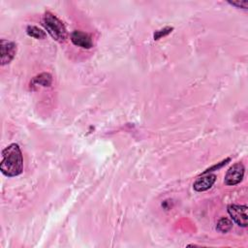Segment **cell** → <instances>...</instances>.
Listing matches in <instances>:
<instances>
[{
    "label": "cell",
    "instance_id": "obj_1",
    "mask_svg": "<svg viewBox=\"0 0 248 248\" xmlns=\"http://www.w3.org/2000/svg\"><path fill=\"white\" fill-rule=\"evenodd\" d=\"M23 170V159L21 150L16 143H12L2 150V160L0 163L1 172L14 177L19 175Z\"/></svg>",
    "mask_w": 248,
    "mask_h": 248
},
{
    "label": "cell",
    "instance_id": "obj_2",
    "mask_svg": "<svg viewBox=\"0 0 248 248\" xmlns=\"http://www.w3.org/2000/svg\"><path fill=\"white\" fill-rule=\"evenodd\" d=\"M42 25L45 27V29L51 36L52 39L59 43L65 42L67 38L66 28L63 22L59 18H57L53 14L49 12L45 13L42 19Z\"/></svg>",
    "mask_w": 248,
    "mask_h": 248
},
{
    "label": "cell",
    "instance_id": "obj_3",
    "mask_svg": "<svg viewBox=\"0 0 248 248\" xmlns=\"http://www.w3.org/2000/svg\"><path fill=\"white\" fill-rule=\"evenodd\" d=\"M244 166L242 163L238 162L235 163L234 165H232L227 171L225 178H224V182L225 184L229 185V186H233L238 184L244 176Z\"/></svg>",
    "mask_w": 248,
    "mask_h": 248
},
{
    "label": "cell",
    "instance_id": "obj_4",
    "mask_svg": "<svg viewBox=\"0 0 248 248\" xmlns=\"http://www.w3.org/2000/svg\"><path fill=\"white\" fill-rule=\"evenodd\" d=\"M0 62L1 66L9 64L16 53V45L9 40L1 39L0 41Z\"/></svg>",
    "mask_w": 248,
    "mask_h": 248
},
{
    "label": "cell",
    "instance_id": "obj_5",
    "mask_svg": "<svg viewBox=\"0 0 248 248\" xmlns=\"http://www.w3.org/2000/svg\"><path fill=\"white\" fill-rule=\"evenodd\" d=\"M228 212L232 220L240 227H247V206L239 204H230Z\"/></svg>",
    "mask_w": 248,
    "mask_h": 248
},
{
    "label": "cell",
    "instance_id": "obj_6",
    "mask_svg": "<svg viewBox=\"0 0 248 248\" xmlns=\"http://www.w3.org/2000/svg\"><path fill=\"white\" fill-rule=\"evenodd\" d=\"M72 43L79 47L89 49L93 46V41L90 35L79 30H76L71 34Z\"/></svg>",
    "mask_w": 248,
    "mask_h": 248
},
{
    "label": "cell",
    "instance_id": "obj_7",
    "mask_svg": "<svg viewBox=\"0 0 248 248\" xmlns=\"http://www.w3.org/2000/svg\"><path fill=\"white\" fill-rule=\"evenodd\" d=\"M216 180V175L213 173H202L194 182L193 188L197 192H203L212 187Z\"/></svg>",
    "mask_w": 248,
    "mask_h": 248
},
{
    "label": "cell",
    "instance_id": "obj_8",
    "mask_svg": "<svg viewBox=\"0 0 248 248\" xmlns=\"http://www.w3.org/2000/svg\"><path fill=\"white\" fill-rule=\"evenodd\" d=\"M51 82H52L51 75L48 73H42L32 79L31 86H34L35 84L36 85L39 84V85H42L45 87H48V86H50Z\"/></svg>",
    "mask_w": 248,
    "mask_h": 248
},
{
    "label": "cell",
    "instance_id": "obj_9",
    "mask_svg": "<svg viewBox=\"0 0 248 248\" xmlns=\"http://www.w3.org/2000/svg\"><path fill=\"white\" fill-rule=\"evenodd\" d=\"M26 33L28 36L32 37V38H35V39H45L46 37V34L45 31H43L42 29H40L39 27L37 26H34V25H28L27 28H26Z\"/></svg>",
    "mask_w": 248,
    "mask_h": 248
},
{
    "label": "cell",
    "instance_id": "obj_10",
    "mask_svg": "<svg viewBox=\"0 0 248 248\" xmlns=\"http://www.w3.org/2000/svg\"><path fill=\"white\" fill-rule=\"evenodd\" d=\"M232 228V222L226 218V217H223L221 218L218 222H217V225H216V230L222 233H226L228 232L229 231H231V229Z\"/></svg>",
    "mask_w": 248,
    "mask_h": 248
},
{
    "label": "cell",
    "instance_id": "obj_11",
    "mask_svg": "<svg viewBox=\"0 0 248 248\" xmlns=\"http://www.w3.org/2000/svg\"><path fill=\"white\" fill-rule=\"evenodd\" d=\"M172 30H173V28H172V27H170V26L165 27V28H163V29H161V30L155 31V32H154V34H153V38H154V40H156V41H157V40L161 39L162 37H165V36L169 35Z\"/></svg>",
    "mask_w": 248,
    "mask_h": 248
},
{
    "label": "cell",
    "instance_id": "obj_12",
    "mask_svg": "<svg viewBox=\"0 0 248 248\" xmlns=\"http://www.w3.org/2000/svg\"><path fill=\"white\" fill-rule=\"evenodd\" d=\"M229 4L241 9H247L248 8V1L246 0H235V1H228Z\"/></svg>",
    "mask_w": 248,
    "mask_h": 248
},
{
    "label": "cell",
    "instance_id": "obj_13",
    "mask_svg": "<svg viewBox=\"0 0 248 248\" xmlns=\"http://www.w3.org/2000/svg\"><path fill=\"white\" fill-rule=\"evenodd\" d=\"M230 161V158H227L226 160H224V161H222L220 164H218V165H214L213 167H211V168H209V169H207L205 171H203L202 173H208V172H210V171H213V170H219L220 168H222L224 165H226L227 164V162H229Z\"/></svg>",
    "mask_w": 248,
    "mask_h": 248
}]
</instances>
